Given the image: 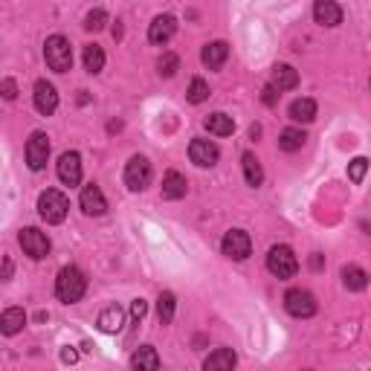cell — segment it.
<instances>
[{
  "label": "cell",
  "instance_id": "6da1fadb",
  "mask_svg": "<svg viewBox=\"0 0 371 371\" xmlns=\"http://www.w3.org/2000/svg\"><path fill=\"white\" fill-rule=\"evenodd\" d=\"M84 290H87V278H84V273L79 267H64L58 273V278H55V296L61 302L73 304V302H79L84 296Z\"/></svg>",
  "mask_w": 371,
  "mask_h": 371
},
{
  "label": "cell",
  "instance_id": "74e56055",
  "mask_svg": "<svg viewBox=\"0 0 371 371\" xmlns=\"http://www.w3.org/2000/svg\"><path fill=\"white\" fill-rule=\"evenodd\" d=\"M311 267H313V270H322V255H319V252H313V258H311Z\"/></svg>",
  "mask_w": 371,
  "mask_h": 371
},
{
  "label": "cell",
  "instance_id": "ac0fdd59",
  "mask_svg": "<svg viewBox=\"0 0 371 371\" xmlns=\"http://www.w3.org/2000/svg\"><path fill=\"white\" fill-rule=\"evenodd\" d=\"M270 84L276 90H293L299 84V73L290 67V64H276L273 73H270Z\"/></svg>",
  "mask_w": 371,
  "mask_h": 371
},
{
  "label": "cell",
  "instance_id": "7402d4cb",
  "mask_svg": "<svg viewBox=\"0 0 371 371\" xmlns=\"http://www.w3.org/2000/svg\"><path fill=\"white\" fill-rule=\"evenodd\" d=\"M27 325V313L24 308H6L4 316H0V331H4L6 337H15L20 328Z\"/></svg>",
  "mask_w": 371,
  "mask_h": 371
},
{
  "label": "cell",
  "instance_id": "9c48e42d",
  "mask_svg": "<svg viewBox=\"0 0 371 371\" xmlns=\"http://www.w3.org/2000/svg\"><path fill=\"white\" fill-rule=\"evenodd\" d=\"M50 160V137L43 130H32V137L27 142V166L32 171H41Z\"/></svg>",
  "mask_w": 371,
  "mask_h": 371
},
{
  "label": "cell",
  "instance_id": "4fadbf2b",
  "mask_svg": "<svg viewBox=\"0 0 371 371\" xmlns=\"http://www.w3.org/2000/svg\"><path fill=\"white\" fill-rule=\"evenodd\" d=\"M35 111L43 114V116H50L55 114V107H58V93H55V87L50 81H35Z\"/></svg>",
  "mask_w": 371,
  "mask_h": 371
},
{
  "label": "cell",
  "instance_id": "5b68a950",
  "mask_svg": "<svg viewBox=\"0 0 371 371\" xmlns=\"http://www.w3.org/2000/svg\"><path fill=\"white\" fill-rule=\"evenodd\" d=\"M285 308H288V313L296 316V319H311V316L316 313V299H313V293H308V290L293 288V290L285 293Z\"/></svg>",
  "mask_w": 371,
  "mask_h": 371
},
{
  "label": "cell",
  "instance_id": "d590c367",
  "mask_svg": "<svg viewBox=\"0 0 371 371\" xmlns=\"http://www.w3.org/2000/svg\"><path fill=\"white\" fill-rule=\"evenodd\" d=\"M261 99H264V104H276V87L267 84V87H264V96H261Z\"/></svg>",
  "mask_w": 371,
  "mask_h": 371
},
{
  "label": "cell",
  "instance_id": "d6a6232c",
  "mask_svg": "<svg viewBox=\"0 0 371 371\" xmlns=\"http://www.w3.org/2000/svg\"><path fill=\"white\" fill-rule=\"evenodd\" d=\"M157 67H160V76H166V79H171L174 73H177V67H180V58L174 55V53H166L160 61H157Z\"/></svg>",
  "mask_w": 371,
  "mask_h": 371
},
{
  "label": "cell",
  "instance_id": "83f0119b",
  "mask_svg": "<svg viewBox=\"0 0 371 371\" xmlns=\"http://www.w3.org/2000/svg\"><path fill=\"white\" fill-rule=\"evenodd\" d=\"M84 67H87V73H102L104 50L99 47V43H87V47H84Z\"/></svg>",
  "mask_w": 371,
  "mask_h": 371
},
{
  "label": "cell",
  "instance_id": "8992f818",
  "mask_svg": "<svg viewBox=\"0 0 371 371\" xmlns=\"http://www.w3.org/2000/svg\"><path fill=\"white\" fill-rule=\"evenodd\" d=\"M151 183V163L142 154H134L125 166V186L130 191H142Z\"/></svg>",
  "mask_w": 371,
  "mask_h": 371
},
{
  "label": "cell",
  "instance_id": "f35d334b",
  "mask_svg": "<svg viewBox=\"0 0 371 371\" xmlns=\"http://www.w3.org/2000/svg\"><path fill=\"white\" fill-rule=\"evenodd\" d=\"M4 278H12V261L4 258Z\"/></svg>",
  "mask_w": 371,
  "mask_h": 371
},
{
  "label": "cell",
  "instance_id": "52a82bcc",
  "mask_svg": "<svg viewBox=\"0 0 371 371\" xmlns=\"http://www.w3.org/2000/svg\"><path fill=\"white\" fill-rule=\"evenodd\" d=\"M18 241H20V247H24V252H27L29 258H35V261H41V258L50 255V238L43 235L41 229H35V227L20 229Z\"/></svg>",
  "mask_w": 371,
  "mask_h": 371
},
{
  "label": "cell",
  "instance_id": "2e32d148",
  "mask_svg": "<svg viewBox=\"0 0 371 371\" xmlns=\"http://www.w3.org/2000/svg\"><path fill=\"white\" fill-rule=\"evenodd\" d=\"M99 331L104 334H119L122 325H125V311L119 308V304H107V308L99 313Z\"/></svg>",
  "mask_w": 371,
  "mask_h": 371
},
{
  "label": "cell",
  "instance_id": "f1b7e54d",
  "mask_svg": "<svg viewBox=\"0 0 371 371\" xmlns=\"http://www.w3.org/2000/svg\"><path fill=\"white\" fill-rule=\"evenodd\" d=\"M174 311H177V299H174V293H160V299H157V316H160V322L163 325H168L171 319H174Z\"/></svg>",
  "mask_w": 371,
  "mask_h": 371
},
{
  "label": "cell",
  "instance_id": "d4e9b609",
  "mask_svg": "<svg viewBox=\"0 0 371 371\" xmlns=\"http://www.w3.org/2000/svg\"><path fill=\"white\" fill-rule=\"evenodd\" d=\"M290 119L293 122H313L316 119V102L313 99H296L290 104Z\"/></svg>",
  "mask_w": 371,
  "mask_h": 371
},
{
  "label": "cell",
  "instance_id": "4dcf8cb0",
  "mask_svg": "<svg viewBox=\"0 0 371 371\" xmlns=\"http://www.w3.org/2000/svg\"><path fill=\"white\" fill-rule=\"evenodd\" d=\"M365 171H368V160L365 157H354L351 163H348V180H351V183H363Z\"/></svg>",
  "mask_w": 371,
  "mask_h": 371
},
{
  "label": "cell",
  "instance_id": "8fae6325",
  "mask_svg": "<svg viewBox=\"0 0 371 371\" xmlns=\"http://www.w3.org/2000/svg\"><path fill=\"white\" fill-rule=\"evenodd\" d=\"M189 157H191L194 166L212 168V166L217 163V157H221V151H217V145L209 142V140H191V145H189Z\"/></svg>",
  "mask_w": 371,
  "mask_h": 371
},
{
  "label": "cell",
  "instance_id": "30bf717a",
  "mask_svg": "<svg viewBox=\"0 0 371 371\" xmlns=\"http://www.w3.org/2000/svg\"><path fill=\"white\" fill-rule=\"evenodd\" d=\"M58 180L64 186H79L81 183V157L76 154V151H64V154L58 157Z\"/></svg>",
  "mask_w": 371,
  "mask_h": 371
},
{
  "label": "cell",
  "instance_id": "f546056e",
  "mask_svg": "<svg viewBox=\"0 0 371 371\" xmlns=\"http://www.w3.org/2000/svg\"><path fill=\"white\" fill-rule=\"evenodd\" d=\"M206 99H209V84L203 79H191V84H189V102L191 104H201Z\"/></svg>",
  "mask_w": 371,
  "mask_h": 371
},
{
  "label": "cell",
  "instance_id": "44dd1931",
  "mask_svg": "<svg viewBox=\"0 0 371 371\" xmlns=\"http://www.w3.org/2000/svg\"><path fill=\"white\" fill-rule=\"evenodd\" d=\"M235 363H238V357H235L232 348H217L215 354H209V357L203 360V368H206V371H229Z\"/></svg>",
  "mask_w": 371,
  "mask_h": 371
},
{
  "label": "cell",
  "instance_id": "e575fe53",
  "mask_svg": "<svg viewBox=\"0 0 371 371\" xmlns=\"http://www.w3.org/2000/svg\"><path fill=\"white\" fill-rule=\"evenodd\" d=\"M18 96V84L12 79H4V99H15Z\"/></svg>",
  "mask_w": 371,
  "mask_h": 371
},
{
  "label": "cell",
  "instance_id": "4316f807",
  "mask_svg": "<svg viewBox=\"0 0 371 371\" xmlns=\"http://www.w3.org/2000/svg\"><path fill=\"white\" fill-rule=\"evenodd\" d=\"M342 285L348 288V290H365L368 288V276H365V270L363 267H342Z\"/></svg>",
  "mask_w": 371,
  "mask_h": 371
},
{
  "label": "cell",
  "instance_id": "603a6c76",
  "mask_svg": "<svg viewBox=\"0 0 371 371\" xmlns=\"http://www.w3.org/2000/svg\"><path fill=\"white\" fill-rule=\"evenodd\" d=\"M203 128L209 130V134H215V137H232L235 119L227 116V114H212V116L203 119Z\"/></svg>",
  "mask_w": 371,
  "mask_h": 371
},
{
  "label": "cell",
  "instance_id": "7c38bea8",
  "mask_svg": "<svg viewBox=\"0 0 371 371\" xmlns=\"http://www.w3.org/2000/svg\"><path fill=\"white\" fill-rule=\"evenodd\" d=\"M79 203H81L84 215H90V217H99V215L107 212V201H104V194H102V189H99L96 183H87V186L81 189Z\"/></svg>",
  "mask_w": 371,
  "mask_h": 371
},
{
  "label": "cell",
  "instance_id": "7a4b0ae2",
  "mask_svg": "<svg viewBox=\"0 0 371 371\" xmlns=\"http://www.w3.org/2000/svg\"><path fill=\"white\" fill-rule=\"evenodd\" d=\"M43 58H47V67L55 73H67L73 67V47L64 35H53L43 43Z\"/></svg>",
  "mask_w": 371,
  "mask_h": 371
},
{
  "label": "cell",
  "instance_id": "9a60e30c",
  "mask_svg": "<svg viewBox=\"0 0 371 371\" xmlns=\"http://www.w3.org/2000/svg\"><path fill=\"white\" fill-rule=\"evenodd\" d=\"M313 18L322 27H339L342 24V9H339V4H334V0H316Z\"/></svg>",
  "mask_w": 371,
  "mask_h": 371
},
{
  "label": "cell",
  "instance_id": "836d02e7",
  "mask_svg": "<svg viewBox=\"0 0 371 371\" xmlns=\"http://www.w3.org/2000/svg\"><path fill=\"white\" fill-rule=\"evenodd\" d=\"M145 313H148L145 299H134V304H130V319H134V322H142V319H145Z\"/></svg>",
  "mask_w": 371,
  "mask_h": 371
},
{
  "label": "cell",
  "instance_id": "484cf974",
  "mask_svg": "<svg viewBox=\"0 0 371 371\" xmlns=\"http://www.w3.org/2000/svg\"><path fill=\"white\" fill-rule=\"evenodd\" d=\"M304 130H299V128H285L281 130V137H278V148L281 151H288V154H293V151H299L302 145H304Z\"/></svg>",
  "mask_w": 371,
  "mask_h": 371
},
{
  "label": "cell",
  "instance_id": "1f68e13d",
  "mask_svg": "<svg viewBox=\"0 0 371 371\" xmlns=\"http://www.w3.org/2000/svg\"><path fill=\"white\" fill-rule=\"evenodd\" d=\"M104 24H107V12L104 9H93L90 15L84 18V29L87 32H99V29H104Z\"/></svg>",
  "mask_w": 371,
  "mask_h": 371
},
{
  "label": "cell",
  "instance_id": "8d00e7d4",
  "mask_svg": "<svg viewBox=\"0 0 371 371\" xmlns=\"http://www.w3.org/2000/svg\"><path fill=\"white\" fill-rule=\"evenodd\" d=\"M76 360H79V354L73 351V348H64V351H61V363H70L73 365Z\"/></svg>",
  "mask_w": 371,
  "mask_h": 371
},
{
  "label": "cell",
  "instance_id": "3957f363",
  "mask_svg": "<svg viewBox=\"0 0 371 371\" xmlns=\"http://www.w3.org/2000/svg\"><path fill=\"white\" fill-rule=\"evenodd\" d=\"M67 212H70V201L64 198L58 189L41 191V198H38V215L47 224H61L64 217H67Z\"/></svg>",
  "mask_w": 371,
  "mask_h": 371
},
{
  "label": "cell",
  "instance_id": "ba28073f",
  "mask_svg": "<svg viewBox=\"0 0 371 371\" xmlns=\"http://www.w3.org/2000/svg\"><path fill=\"white\" fill-rule=\"evenodd\" d=\"M221 250H224V255L232 258V261H244V258H250V252H252V241H250V235H247L244 229H229V232L224 235V241H221Z\"/></svg>",
  "mask_w": 371,
  "mask_h": 371
},
{
  "label": "cell",
  "instance_id": "ffe728a7",
  "mask_svg": "<svg viewBox=\"0 0 371 371\" xmlns=\"http://www.w3.org/2000/svg\"><path fill=\"white\" fill-rule=\"evenodd\" d=\"M130 365L140 368V371H157V368H160V354H157V348H151V345L137 348L134 357H130Z\"/></svg>",
  "mask_w": 371,
  "mask_h": 371
},
{
  "label": "cell",
  "instance_id": "5bb4252c",
  "mask_svg": "<svg viewBox=\"0 0 371 371\" xmlns=\"http://www.w3.org/2000/svg\"><path fill=\"white\" fill-rule=\"evenodd\" d=\"M174 32H177V18L160 15V18H154V24L148 29V41L151 43H168L174 38Z\"/></svg>",
  "mask_w": 371,
  "mask_h": 371
},
{
  "label": "cell",
  "instance_id": "e0dca14e",
  "mask_svg": "<svg viewBox=\"0 0 371 371\" xmlns=\"http://www.w3.org/2000/svg\"><path fill=\"white\" fill-rule=\"evenodd\" d=\"M186 189H189V183H186V177H183L180 171H168L166 177H163V198L166 201L186 198Z\"/></svg>",
  "mask_w": 371,
  "mask_h": 371
},
{
  "label": "cell",
  "instance_id": "cb8c5ba5",
  "mask_svg": "<svg viewBox=\"0 0 371 371\" xmlns=\"http://www.w3.org/2000/svg\"><path fill=\"white\" fill-rule=\"evenodd\" d=\"M241 166H244V180H247L252 189H258V186H261V180H264V171H261L258 157L252 154V151H247V154L241 157Z\"/></svg>",
  "mask_w": 371,
  "mask_h": 371
},
{
  "label": "cell",
  "instance_id": "d6986e66",
  "mask_svg": "<svg viewBox=\"0 0 371 371\" xmlns=\"http://www.w3.org/2000/svg\"><path fill=\"white\" fill-rule=\"evenodd\" d=\"M201 58H203V64H206L209 70H221L224 64H227V58H229V47H227L224 41L206 43V47H203V55H201Z\"/></svg>",
  "mask_w": 371,
  "mask_h": 371
},
{
  "label": "cell",
  "instance_id": "277c9868",
  "mask_svg": "<svg viewBox=\"0 0 371 371\" xmlns=\"http://www.w3.org/2000/svg\"><path fill=\"white\" fill-rule=\"evenodd\" d=\"M267 270H270L276 278H293L296 270H299V261H296L293 250L285 247V244L273 247V250L267 252Z\"/></svg>",
  "mask_w": 371,
  "mask_h": 371
}]
</instances>
